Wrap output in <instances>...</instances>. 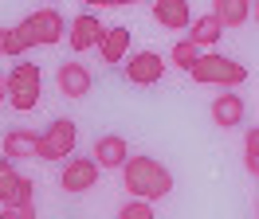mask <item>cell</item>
<instances>
[{"label":"cell","mask_w":259,"mask_h":219,"mask_svg":"<svg viewBox=\"0 0 259 219\" xmlns=\"http://www.w3.org/2000/svg\"><path fill=\"white\" fill-rule=\"evenodd\" d=\"M0 219H35V207H0Z\"/></svg>","instance_id":"cell-22"},{"label":"cell","mask_w":259,"mask_h":219,"mask_svg":"<svg viewBox=\"0 0 259 219\" xmlns=\"http://www.w3.org/2000/svg\"><path fill=\"white\" fill-rule=\"evenodd\" d=\"M75 141H79L75 122L59 118V122H51L48 129L39 133V149H35V156H39V160H67V156L75 153Z\"/></svg>","instance_id":"cell-4"},{"label":"cell","mask_w":259,"mask_h":219,"mask_svg":"<svg viewBox=\"0 0 259 219\" xmlns=\"http://www.w3.org/2000/svg\"><path fill=\"white\" fill-rule=\"evenodd\" d=\"M4 39H8V28H0V55H4Z\"/></svg>","instance_id":"cell-26"},{"label":"cell","mask_w":259,"mask_h":219,"mask_svg":"<svg viewBox=\"0 0 259 219\" xmlns=\"http://www.w3.org/2000/svg\"><path fill=\"white\" fill-rule=\"evenodd\" d=\"M55 86H59V94H63V98L79 102V98H87V94H91L95 75H91V67H82L79 59H71V63H59V71H55Z\"/></svg>","instance_id":"cell-5"},{"label":"cell","mask_w":259,"mask_h":219,"mask_svg":"<svg viewBox=\"0 0 259 219\" xmlns=\"http://www.w3.org/2000/svg\"><path fill=\"white\" fill-rule=\"evenodd\" d=\"M4 94H8V78L0 75V102H4Z\"/></svg>","instance_id":"cell-25"},{"label":"cell","mask_w":259,"mask_h":219,"mask_svg":"<svg viewBox=\"0 0 259 219\" xmlns=\"http://www.w3.org/2000/svg\"><path fill=\"white\" fill-rule=\"evenodd\" d=\"M251 16H255V24H259V0H255V4H251Z\"/></svg>","instance_id":"cell-27"},{"label":"cell","mask_w":259,"mask_h":219,"mask_svg":"<svg viewBox=\"0 0 259 219\" xmlns=\"http://www.w3.org/2000/svg\"><path fill=\"white\" fill-rule=\"evenodd\" d=\"M102 35H106V24L98 20L95 12H79L71 20V28H67V39L75 51H91V47L102 43Z\"/></svg>","instance_id":"cell-9"},{"label":"cell","mask_w":259,"mask_h":219,"mask_svg":"<svg viewBox=\"0 0 259 219\" xmlns=\"http://www.w3.org/2000/svg\"><path fill=\"white\" fill-rule=\"evenodd\" d=\"M24 24H28V31H32V39L44 43V47L59 43V39L67 35V24H63V16L55 12V8H39V12H32Z\"/></svg>","instance_id":"cell-8"},{"label":"cell","mask_w":259,"mask_h":219,"mask_svg":"<svg viewBox=\"0 0 259 219\" xmlns=\"http://www.w3.org/2000/svg\"><path fill=\"white\" fill-rule=\"evenodd\" d=\"M243 153L259 156V125H255V129H247V137H243Z\"/></svg>","instance_id":"cell-23"},{"label":"cell","mask_w":259,"mask_h":219,"mask_svg":"<svg viewBox=\"0 0 259 219\" xmlns=\"http://www.w3.org/2000/svg\"><path fill=\"white\" fill-rule=\"evenodd\" d=\"M16 180H20V172L12 169V160H4V156H0V203H4V196L16 188Z\"/></svg>","instance_id":"cell-20"},{"label":"cell","mask_w":259,"mask_h":219,"mask_svg":"<svg viewBox=\"0 0 259 219\" xmlns=\"http://www.w3.org/2000/svg\"><path fill=\"white\" fill-rule=\"evenodd\" d=\"M118 219H153V203L146 200H130L122 211H118Z\"/></svg>","instance_id":"cell-21"},{"label":"cell","mask_w":259,"mask_h":219,"mask_svg":"<svg viewBox=\"0 0 259 219\" xmlns=\"http://www.w3.org/2000/svg\"><path fill=\"white\" fill-rule=\"evenodd\" d=\"M122 184L134 200H165L169 192H173V172L165 169L161 160H153V156H130L126 165H122Z\"/></svg>","instance_id":"cell-1"},{"label":"cell","mask_w":259,"mask_h":219,"mask_svg":"<svg viewBox=\"0 0 259 219\" xmlns=\"http://www.w3.org/2000/svg\"><path fill=\"white\" fill-rule=\"evenodd\" d=\"M255 215H259V200H255Z\"/></svg>","instance_id":"cell-28"},{"label":"cell","mask_w":259,"mask_h":219,"mask_svg":"<svg viewBox=\"0 0 259 219\" xmlns=\"http://www.w3.org/2000/svg\"><path fill=\"white\" fill-rule=\"evenodd\" d=\"M122 71H126L130 86H153V82H161V75H165V59L157 51H138V55H130V63Z\"/></svg>","instance_id":"cell-6"},{"label":"cell","mask_w":259,"mask_h":219,"mask_svg":"<svg viewBox=\"0 0 259 219\" xmlns=\"http://www.w3.org/2000/svg\"><path fill=\"white\" fill-rule=\"evenodd\" d=\"M153 20L161 24V28H189L193 24V8H189V0H157L153 4Z\"/></svg>","instance_id":"cell-12"},{"label":"cell","mask_w":259,"mask_h":219,"mask_svg":"<svg viewBox=\"0 0 259 219\" xmlns=\"http://www.w3.org/2000/svg\"><path fill=\"white\" fill-rule=\"evenodd\" d=\"M189 75H193L196 82H208V86H224V90H232V86L247 82V67L236 63V59H228V55H200Z\"/></svg>","instance_id":"cell-3"},{"label":"cell","mask_w":259,"mask_h":219,"mask_svg":"<svg viewBox=\"0 0 259 219\" xmlns=\"http://www.w3.org/2000/svg\"><path fill=\"white\" fill-rule=\"evenodd\" d=\"M0 207H35V184L28 180V176H20L16 188L4 196V203H0Z\"/></svg>","instance_id":"cell-18"},{"label":"cell","mask_w":259,"mask_h":219,"mask_svg":"<svg viewBox=\"0 0 259 219\" xmlns=\"http://www.w3.org/2000/svg\"><path fill=\"white\" fill-rule=\"evenodd\" d=\"M169 59L177 63L181 71H193V67H196V59H200V47H196V43H189V39H177V43H173V51H169Z\"/></svg>","instance_id":"cell-19"},{"label":"cell","mask_w":259,"mask_h":219,"mask_svg":"<svg viewBox=\"0 0 259 219\" xmlns=\"http://www.w3.org/2000/svg\"><path fill=\"white\" fill-rule=\"evenodd\" d=\"M39 94H44V71H39L35 63L20 59L16 67L8 71V102L24 114V110H35Z\"/></svg>","instance_id":"cell-2"},{"label":"cell","mask_w":259,"mask_h":219,"mask_svg":"<svg viewBox=\"0 0 259 219\" xmlns=\"http://www.w3.org/2000/svg\"><path fill=\"white\" fill-rule=\"evenodd\" d=\"M126 51H130V28H106L102 43H98L102 63H106V67H118V63L126 59Z\"/></svg>","instance_id":"cell-14"},{"label":"cell","mask_w":259,"mask_h":219,"mask_svg":"<svg viewBox=\"0 0 259 219\" xmlns=\"http://www.w3.org/2000/svg\"><path fill=\"white\" fill-rule=\"evenodd\" d=\"M220 35H224V28H220V20H216L212 12L189 24V43H196V47H208V43H216Z\"/></svg>","instance_id":"cell-16"},{"label":"cell","mask_w":259,"mask_h":219,"mask_svg":"<svg viewBox=\"0 0 259 219\" xmlns=\"http://www.w3.org/2000/svg\"><path fill=\"white\" fill-rule=\"evenodd\" d=\"M59 184H63V192H91L98 184V160L95 156H71L59 172Z\"/></svg>","instance_id":"cell-7"},{"label":"cell","mask_w":259,"mask_h":219,"mask_svg":"<svg viewBox=\"0 0 259 219\" xmlns=\"http://www.w3.org/2000/svg\"><path fill=\"white\" fill-rule=\"evenodd\" d=\"M28 47H35V39H32V31H28V24L20 20L16 28H8V39H4V55H12V59H20Z\"/></svg>","instance_id":"cell-17"},{"label":"cell","mask_w":259,"mask_h":219,"mask_svg":"<svg viewBox=\"0 0 259 219\" xmlns=\"http://www.w3.org/2000/svg\"><path fill=\"white\" fill-rule=\"evenodd\" d=\"M212 16L220 20V28H240L251 20V0H216Z\"/></svg>","instance_id":"cell-15"},{"label":"cell","mask_w":259,"mask_h":219,"mask_svg":"<svg viewBox=\"0 0 259 219\" xmlns=\"http://www.w3.org/2000/svg\"><path fill=\"white\" fill-rule=\"evenodd\" d=\"M247 172H251V176H259V156H247Z\"/></svg>","instance_id":"cell-24"},{"label":"cell","mask_w":259,"mask_h":219,"mask_svg":"<svg viewBox=\"0 0 259 219\" xmlns=\"http://www.w3.org/2000/svg\"><path fill=\"white\" fill-rule=\"evenodd\" d=\"M98 160V169H122L130 160V145L126 137H118V133H102V137L95 141V153H91Z\"/></svg>","instance_id":"cell-11"},{"label":"cell","mask_w":259,"mask_h":219,"mask_svg":"<svg viewBox=\"0 0 259 219\" xmlns=\"http://www.w3.org/2000/svg\"><path fill=\"white\" fill-rule=\"evenodd\" d=\"M39 149V137L35 129H8L4 133V160H28Z\"/></svg>","instance_id":"cell-13"},{"label":"cell","mask_w":259,"mask_h":219,"mask_svg":"<svg viewBox=\"0 0 259 219\" xmlns=\"http://www.w3.org/2000/svg\"><path fill=\"white\" fill-rule=\"evenodd\" d=\"M208 114H212V122L220 125V129H236V125L243 122V114H247V106H243V98H240L236 90H224L220 98H212Z\"/></svg>","instance_id":"cell-10"}]
</instances>
